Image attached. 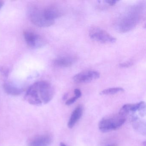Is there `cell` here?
<instances>
[{
  "mask_svg": "<svg viewBox=\"0 0 146 146\" xmlns=\"http://www.w3.org/2000/svg\"><path fill=\"white\" fill-rule=\"evenodd\" d=\"M54 95V90L51 84L41 81L35 83L28 88L25 98L31 105L40 106L50 102Z\"/></svg>",
  "mask_w": 146,
  "mask_h": 146,
  "instance_id": "cell-1",
  "label": "cell"
},
{
  "mask_svg": "<svg viewBox=\"0 0 146 146\" xmlns=\"http://www.w3.org/2000/svg\"><path fill=\"white\" fill-rule=\"evenodd\" d=\"M143 11V6L141 4L130 7L117 20V30L119 32H126L133 29L141 19Z\"/></svg>",
  "mask_w": 146,
  "mask_h": 146,
  "instance_id": "cell-2",
  "label": "cell"
},
{
  "mask_svg": "<svg viewBox=\"0 0 146 146\" xmlns=\"http://www.w3.org/2000/svg\"><path fill=\"white\" fill-rule=\"evenodd\" d=\"M28 17L35 25L40 27H48L53 25L54 21L48 20L45 17L43 10L37 7L31 6L28 11Z\"/></svg>",
  "mask_w": 146,
  "mask_h": 146,
  "instance_id": "cell-3",
  "label": "cell"
},
{
  "mask_svg": "<svg viewBox=\"0 0 146 146\" xmlns=\"http://www.w3.org/2000/svg\"><path fill=\"white\" fill-rule=\"evenodd\" d=\"M125 121V117L119 114L112 117L104 118L99 123V128L102 132H108L120 128Z\"/></svg>",
  "mask_w": 146,
  "mask_h": 146,
  "instance_id": "cell-4",
  "label": "cell"
},
{
  "mask_svg": "<svg viewBox=\"0 0 146 146\" xmlns=\"http://www.w3.org/2000/svg\"><path fill=\"white\" fill-rule=\"evenodd\" d=\"M89 36L92 40L101 43H113L116 41L115 37L99 27L91 28L90 30Z\"/></svg>",
  "mask_w": 146,
  "mask_h": 146,
  "instance_id": "cell-5",
  "label": "cell"
},
{
  "mask_svg": "<svg viewBox=\"0 0 146 146\" xmlns=\"http://www.w3.org/2000/svg\"><path fill=\"white\" fill-rule=\"evenodd\" d=\"M23 35L27 44L32 48H40L45 46L44 39L33 31H26L24 32Z\"/></svg>",
  "mask_w": 146,
  "mask_h": 146,
  "instance_id": "cell-6",
  "label": "cell"
},
{
  "mask_svg": "<svg viewBox=\"0 0 146 146\" xmlns=\"http://www.w3.org/2000/svg\"><path fill=\"white\" fill-rule=\"evenodd\" d=\"M100 72L95 70H86L76 74L73 78V80L78 83L89 82L99 78Z\"/></svg>",
  "mask_w": 146,
  "mask_h": 146,
  "instance_id": "cell-7",
  "label": "cell"
},
{
  "mask_svg": "<svg viewBox=\"0 0 146 146\" xmlns=\"http://www.w3.org/2000/svg\"><path fill=\"white\" fill-rule=\"evenodd\" d=\"M52 141V138L48 134L39 135L32 137L28 142V146H48Z\"/></svg>",
  "mask_w": 146,
  "mask_h": 146,
  "instance_id": "cell-8",
  "label": "cell"
},
{
  "mask_svg": "<svg viewBox=\"0 0 146 146\" xmlns=\"http://www.w3.org/2000/svg\"><path fill=\"white\" fill-rule=\"evenodd\" d=\"M76 61V58L72 55L60 56L54 60V65L59 67H68L72 66Z\"/></svg>",
  "mask_w": 146,
  "mask_h": 146,
  "instance_id": "cell-9",
  "label": "cell"
},
{
  "mask_svg": "<svg viewBox=\"0 0 146 146\" xmlns=\"http://www.w3.org/2000/svg\"><path fill=\"white\" fill-rule=\"evenodd\" d=\"M3 88L7 94L12 96L19 95L24 90L23 88L11 82H7L5 83L3 85Z\"/></svg>",
  "mask_w": 146,
  "mask_h": 146,
  "instance_id": "cell-10",
  "label": "cell"
},
{
  "mask_svg": "<svg viewBox=\"0 0 146 146\" xmlns=\"http://www.w3.org/2000/svg\"><path fill=\"white\" fill-rule=\"evenodd\" d=\"M45 17L48 20L54 21L55 19L61 17L62 11L59 7L56 6H50L43 10Z\"/></svg>",
  "mask_w": 146,
  "mask_h": 146,
  "instance_id": "cell-11",
  "label": "cell"
},
{
  "mask_svg": "<svg viewBox=\"0 0 146 146\" xmlns=\"http://www.w3.org/2000/svg\"><path fill=\"white\" fill-rule=\"evenodd\" d=\"M83 111V108L81 106L76 108V109L73 111L68 122V126L70 129L73 128L77 122L82 117Z\"/></svg>",
  "mask_w": 146,
  "mask_h": 146,
  "instance_id": "cell-12",
  "label": "cell"
},
{
  "mask_svg": "<svg viewBox=\"0 0 146 146\" xmlns=\"http://www.w3.org/2000/svg\"><path fill=\"white\" fill-rule=\"evenodd\" d=\"M131 119L132 125L134 129L142 135H145L146 133V124L145 123L135 115H132Z\"/></svg>",
  "mask_w": 146,
  "mask_h": 146,
  "instance_id": "cell-13",
  "label": "cell"
},
{
  "mask_svg": "<svg viewBox=\"0 0 146 146\" xmlns=\"http://www.w3.org/2000/svg\"><path fill=\"white\" fill-rule=\"evenodd\" d=\"M124 89L121 88H109L104 90L100 92V94L102 95H112L117 94L119 92H123Z\"/></svg>",
  "mask_w": 146,
  "mask_h": 146,
  "instance_id": "cell-14",
  "label": "cell"
},
{
  "mask_svg": "<svg viewBox=\"0 0 146 146\" xmlns=\"http://www.w3.org/2000/svg\"><path fill=\"white\" fill-rule=\"evenodd\" d=\"M0 73L4 76L7 77L8 76L10 73V70L7 67L2 66L0 67Z\"/></svg>",
  "mask_w": 146,
  "mask_h": 146,
  "instance_id": "cell-15",
  "label": "cell"
},
{
  "mask_svg": "<svg viewBox=\"0 0 146 146\" xmlns=\"http://www.w3.org/2000/svg\"><path fill=\"white\" fill-rule=\"evenodd\" d=\"M78 99L75 96H74L71 99L67 100L66 102V105H67V106H70V105H72V104H73L74 102H76V101Z\"/></svg>",
  "mask_w": 146,
  "mask_h": 146,
  "instance_id": "cell-16",
  "label": "cell"
},
{
  "mask_svg": "<svg viewBox=\"0 0 146 146\" xmlns=\"http://www.w3.org/2000/svg\"><path fill=\"white\" fill-rule=\"evenodd\" d=\"M132 64H133V62L132 61H128V62L120 64L119 65V66L121 67H128L131 66Z\"/></svg>",
  "mask_w": 146,
  "mask_h": 146,
  "instance_id": "cell-17",
  "label": "cell"
},
{
  "mask_svg": "<svg viewBox=\"0 0 146 146\" xmlns=\"http://www.w3.org/2000/svg\"><path fill=\"white\" fill-rule=\"evenodd\" d=\"M74 93H75V96L78 99L81 97L82 96V92L81 90L78 89H76L74 90Z\"/></svg>",
  "mask_w": 146,
  "mask_h": 146,
  "instance_id": "cell-18",
  "label": "cell"
},
{
  "mask_svg": "<svg viewBox=\"0 0 146 146\" xmlns=\"http://www.w3.org/2000/svg\"><path fill=\"white\" fill-rule=\"evenodd\" d=\"M105 2L111 5H115L117 2H118L119 1L117 0H106L105 1Z\"/></svg>",
  "mask_w": 146,
  "mask_h": 146,
  "instance_id": "cell-19",
  "label": "cell"
},
{
  "mask_svg": "<svg viewBox=\"0 0 146 146\" xmlns=\"http://www.w3.org/2000/svg\"><path fill=\"white\" fill-rule=\"evenodd\" d=\"M68 94H65L63 96V100H65L67 99V97H68Z\"/></svg>",
  "mask_w": 146,
  "mask_h": 146,
  "instance_id": "cell-20",
  "label": "cell"
},
{
  "mask_svg": "<svg viewBox=\"0 0 146 146\" xmlns=\"http://www.w3.org/2000/svg\"><path fill=\"white\" fill-rule=\"evenodd\" d=\"M4 2L2 1H0V10L1 9L2 7L4 5Z\"/></svg>",
  "mask_w": 146,
  "mask_h": 146,
  "instance_id": "cell-21",
  "label": "cell"
},
{
  "mask_svg": "<svg viewBox=\"0 0 146 146\" xmlns=\"http://www.w3.org/2000/svg\"><path fill=\"white\" fill-rule=\"evenodd\" d=\"M60 146H66V145L65 144H64V143H60Z\"/></svg>",
  "mask_w": 146,
  "mask_h": 146,
  "instance_id": "cell-22",
  "label": "cell"
},
{
  "mask_svg": "<svg viewBox=\"0 0 146 146\" xmlns=\"http://www.w3.org/2000/svg\"><path fill=\"white\" fill-rule=\"evenodd\" d=\"M116 146L115 145H108V146Z\"/></svg>",
  "mask_w": 146,
  "mask_h": 146,
  "instance_id": "cell-23",
  "label": "cell"
}]
</instances>
